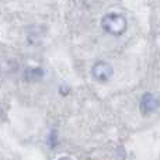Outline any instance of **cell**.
<instances>
[{
  "label": "cell",
  "instance_id": "1",
  "mask_svg": "<svg viewBox=\"0 0 160 160\" xmlns=\"http://www.w3.org/2000/svg\"><path fill=\"white\" fill-rule=\"evenodd\" d=\"M101 25L105 32L118 37V35H122L125 32V30H127V20L121 14L110 13L102 17Z\"/></svg>",
  "mask_w": 160,
  "mask_h": 160
},
{
  "label": "cell",
  "instance_id": "2",
  "mask_svg": "<svg viewBox=\"0 0 160 160\" xmlns=\"http://www.w3.org/2000/svg\"><path fill=\"white\" fill-rule=\"evenodd\" d=\"M114 70H112V66L107 62H97L94 63L93 69H91V75L98 82H107V80L111 79Z\"/></svg>",
  "mask_w": 160,
  "mask_h": 160
},
{
  "label": "cell",
  "instance_id": "3",
  "mask_svg": "<svg viewBox=\"0 0 160 160\" xmlns=\"http://www.w3.org/2000/svg\"><path fill=\"white\" fill-rule=\"evenodd\" d=\"M159 98L152 93H146L143 94V97L141 98V111L143 114H150V112H155L156 110L159 108Z\"/></svg>",
  "mask_w": 160,
  "mask_h": 160
}]
</instances>
